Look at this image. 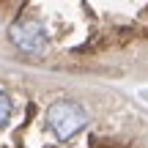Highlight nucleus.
<instances>
[{
	"mask_svg": "<svg viewBox=\"0 0 148 148\" xmlns=\"http://www.w3.org/2000/svg\"><path fill=\"white\" fill-rule=\"evenodd\" d=\"M90 115L79 101L74 99H58L47 107V129L58 143H69L74 140L85 126H88Z\"/></svg>",
	"mask_w": 148,
	"mask_h": 148,
	"instance_id": "f257e3e1",
	"label": "nucleus"
},
{
	"mask_svg": "<svg viewBox=\"0 0 148 148\" xmlns=\"http://www.w3.org/2000/svg\"><path fill=\"white\" fill-rule=\"evenodd\" d=\"M8 41L25 55H44L49 49V33L36 16H19L8 27Z\"/></svg>",
	"mask_w": 148,
	"mask_h": 148,
	"instance_id": "f03ea898",
	"label": "nucleus"
},
{
	"mask_svg": "<svg viewBox=\"0 0 148 148\" xmlns=\"http://www.w3.org/2000/svg\"><path fill=\"white\" fill-rule=\"evenodd\" d=\"M11 115H14V99H11V93L0 90V129L11 121Z\"/></svg>",
	"mask_w": 148,
	"mask_h": 148,
	"instance_id": "7ed1b4c3",
	"label": "nucleus"
}]
</instances>
